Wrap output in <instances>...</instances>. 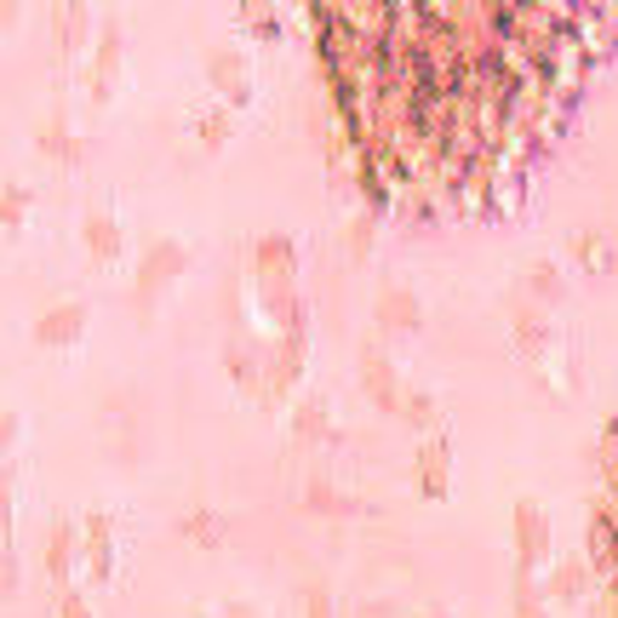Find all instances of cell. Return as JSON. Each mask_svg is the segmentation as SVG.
I'll return each instance as SVG.
<instances>
[{
	"label": "cell",
	"mask_w": 618,
	"mask_h": 618,
	"mask_svg": "<svg viewBox=\"0 0 618 618\" xmlns=\"http://www.w3.org/2000/svg\"><path fill=\"white\" fill-rule=\"evenodd\" d=\"M184 533H189V538H200V544H218V538H224L218 515H189V522H184Z\"/></svg>",
	"instance_id": "cell-10"
},
{
	"label": "cell",
	"mask_w": 618,
	"mask_h": 618,
	"mask_svg": "<svg viewBox=\"0 0 618 618\" xmlns=\"http://www.w3.org/2000/svg\"><path fill=\"white\" fill-rule=\"evenodd\" d=\"M596 556H601V573L612 584V618H618V430L607 435V493H601V515H596Z\"/></svg>",
	"instance_id": "cell-2"
},
{
	"label": "cell",
	"mask_w": 618,
	"mask_h": 618,
	"mask_svg": "<svg viewBox=\"0 0 618 618\" xmlns=\"http://www.w3.org/2000/svg\"><path fill=\"white\" fill-rule=\"evenodd\" d=\"M200 132H206V144H224V137H229V121H224V115H213Z\"/></svg>",
	"instance_id": "cell-16"
},
{
	"label": "cell",
	"mask_w": 618,
	"mask_h": 618,
	"mask_svg": "<svg viewBox=\"0 0 618 618\" xmlns=\"http://www.w3.org/2000/svg\"><path fill=\"white\" fill-rule=\"evenodd\" d=\"M86 240H92V258H115L121 253V229L110 218H92L86 224Z\"/></svg>",
	"instance_id": "cell-7"
},
{
	"label": "cell",
	"mask_w": 618,
	"mask_h": 618,
	"mask_svg": "<svg viewBox=\"0 0 618 618\" xmlns=\"http://www.w3.org/2000/svg\"><path fill=\"white\" fill-rule=\"evenodd\" d=\"M367 390H372V401L395 406V378H390V367H378V356H367Z\"/></svg>",
	"instance_id": "cell-8"
},
{
	"label": "cell",
	"mask_w": 618,
	"mask_h": 618,
	"mask_svg": "<svg viewBox=\"0 0 618 618\" xmlns=\"http://www.w3.org/2000/svg\"><path fill=\"white\" fill-rule=\"evenodd\" d=\"M23 213H29V195L23 189H7V224H18Z\"/></svg>",
	"instance_id": "cell-15"
},
{
	"label": "cell",
	"mask_w": 618,
	"mask_h": 618,
	"mask_svg": "<svg viewBox=\"0 0 618 618\" xmlns=\"http://www.w3.org/2000/svg\"><path fill=\"white\" fill-rule=\"evenodd\" d=\"M430 618H441V612H430Z\"/></svg>",
	"instance_id": "cell-19"
},
{
	"label": "cell",
	"mask_w": 618,
	"mask_h": 618,
	"mask_svg": "<svg viewBox=\"0 0 618 618\" xmlns=\"http://www.w3.org/2000/svg\"><path fill=\"white\" fill-rule=\"evenodd\" d=\"M522 522H527V527H522V538H527V556H538V538H544V533H538V509H533V504L522 509Z\"/></svg>",
	"instance_id": "cell-13"
},
{
	"label": "cell",
	"mask_w": 618,
	"mask_h": 618,
	"mask_svg": "<svg viewBox=\"0 0 618 618\" xmlns=\"http://www.w3.org/2000/svg\"><path fill=\"white\" fill-rule=\"evenodd\" d=\"M321 58L372 206L475 213L515 184L590 69L562 7H321Z\"/></svg>",
	"instance_id": "cell-1"
},
{
	"label": "cell",
	"mask_w": 618,
	"mask_h": 618,
	"mask_svg": "<svg viewBox=\"0 0 618 618\" xmlns=\"http://www.w3.org/2000/svg\"><path fill=\"white\" fill-rule=\"evenodd\" d=\"M172 269H184V253H178V247H166L161 258H150V264H144V287H155L161 275H172Z\"/></svg>",
	"instance_id": "cell-9"
},
{
	"label": "cell",
	"mask_w": 618,
	"mask_h": 618,
	"mask_svg": "<svg viewBox=\"0 0 618 618\" xmlns=\"http://www.w3.org/2000/svg\"><path fill=\"white\" fill-rule=\"evenodd\" d=\"M384 316H390V321H406V327H412V321H419V309H412V298H406V292H395V298L384 303Z\"/></svg>",
	"instance_id": "cell-12"
},
{
	"label": "cell",
	"mask_w": 618,
	"mask_h": 618,
	"mask_svg": "<svg viewBox=\"0 0 618 618\" xmlns=\"http://www.w3.org/2000/svg\"><path fill=\"white\" fill-rule=\"evenodd\" d=\"M419 487H424L430 498H441V493H446V446H441V441L419 453Z\"/></svg>",
	"instance_id": "cell-5"
},
{
	"label": "cell",
	"mask_w": 618,
	"mask_h": 618,
	"mask_svg": "<svg viewBox=\"0 0 618 618\" xmlns=\"http://www.w3.org/2000/svg\"><path fill=\"white\" fill-rule=\"evenodd\" d=\"M81 327H86V303H69V309H52L34 332H41V343H69L81 338Z\"/></svg>",
	"instance_id": "cell-4"
},
{
	"label": "cell",
	"mask_w": 618,
	"mask_h": 618,
	"mask_svg": "<svg viewBox=\"0 0 618 618\" xmlns=\"http://www.w3.org/2000/svg\"><path fill=\"white\" fill-rule=\"evenodd\" d=\"M298 424H303V435H316V430H321V406H303Z\"/></svg>",
	"instance_id": "cell-17"
},
{
	"label": "cell",
	"mask_w": 618,
	"mask_h": 618,
	"mask_svg": "<svg viewBox=\"0 0 618 618\" xmlns=\"http://www.w3.org/2000/svg\"><path fill=\"white\" fill-rule=\"evenodd\" d=\"M303 607H309V618H332V596L321 590V584H309V590H303Z\"/></svg>",
	"instance_id": "cell-11"
},
{
	"label": "cell",
	"mask_w": 618,
	"mask_h": 618,
	"mask_svg": "<svg viewBox=\"0 0 618 618\" xmlns=\"http://www.w3.org/2000/svg\"><path fill=\"white\" fill-rule=\"evenodd\" d=\"M47 567H52L58 584L69 578V567H75V533H69V527H52V538H47Z\"/></svg>",
	"instance_id": "cell-6"
},
{
	"label": "cell",
	"mask_w": 618,
	"mask_h": 618,
	"mask_svg": "<svg viewBox=\"0 0 618 618\" xmlns=\"http://www.w3.org/2000/svg\"><path fill=\"white\" fill-rule=\"evenodd\" d=\"M58 618H92V612H86V601H81L75 590H63V596H58Z\"/></svg>",
	"instance_id": "cell-14"
},
{
	"label": "cell",
	"mask_w": 618,
	"mask_h": 618,
	"mask_svg": "<svg viewBox=\"0 0 618 618\" xmlns=\"http://www.w3.org/2000/svg\"><path fill=\"white\" fill-rule=\"evenodd\" d=\"M224 618H258V607H247V601H229V607H224Z\"/></svg>",
	"instance_id": "cell-18"
},
{
	"label": "cell",
	"mask_w": 618,
	"mask_h": 618,
	"mask_svg": "<svg viewBox=\"0 0 618 618\" xmlns=\"http://www.w3.org/2000/svg\"><path fill=\"white\" fill-rule=\"evenodd\" d=\"M110 567H115L110 515H86V578H92V584H110Z\"/></svg>",
	"instance_id": "cell-3"
}]
</instances>
